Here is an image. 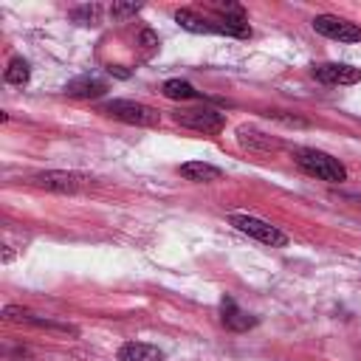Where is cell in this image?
<instances>
[{
    "mask_svg": "<svg viewBox=\"0 0 361 361\" xmlns=\"http://www.w3.org/2000/svg\"><path fill=\"white\" fill-rule=\"evenodd\" d=\"M107 90V82L99 79V76H76L65 85V93L68 96H76V99H96Z\"/></svg>",
    "mask_w": 361,
    "mask_h": 361,
    "instance_id": "obj_8",
    "label": "cell"
},
{
    "mask_svg": "<svg viewBox=\"0 0 361 361\" xmlns=\"http://www.w3.org/2000/svg\"><path fill=\"white\" fill-rule=\"evenodd\" d=\"M178 172L186 178V180H195V183H212V180H220L223 178V169L214 166V164H203V161H186L178 166Z\"/></svg>",
    "mask_w": 361,
    "mask_h": 361,
    "instance_id": "obj_10",
    "label": "cell"
},
{
    "mask_svg": "<svg viewBox=\"0 0 361 361\" xmlns=\"http://www.w3.org/2000/svg\"><path fill=\"white\" fill-rule=\"evenodd\" d=\"M34 186H42V189H51V192H82L93 183L90 175H82V172H65V169H51V172H37L31 178Z\"/></svg>",
    "mask_w": 361,
    "mask_h": 361,
    "instance_id": "obj_5",
    "label": "cell"
},
{
    "mask_svg": "<svg viewBox=\"0 0 361 361\" xmlns=\"http://www.w3.org/2000/svg\"><path fill=\"white\" fill-rule=\"evenodd\" d=\"M237 133H240V141H243V144H251V147H262V149H271V147H276V141H271V138H262V133H257V130L240 127Z\"/></svg>",
    "mask_w": 361,
    "mask_h": 361,
    "instance_id": "obj_15",
    "label": "cell"
},
{
    "mask_svg": "<svg viewBox=\"0 0 361 361\" xmlns=\"http://www.w3.org/2000/svg\"><path fill=\"white\" fill-rule=\"evenodd\" d=\"M296 164L302 172H307L310 178H319V180H327V183H341L347 180V169L338 158L322 152V149H296Z\"/></svg>",
    "mask_w": 361,
    "mask_h": 361,
    "instance_id": "obj_1",
    "label": "cell"
},
{
    "mask_svg": "<svg viewBox=\"0 0 361 361\" xmlns=\"http://www.w3.org/2000/svg\"><path fill=\"white\" fill-rule=\"evenodd\" d=\"M138 11H141L138 3H116V6L110 8L113 17H130V14H138Z\"/></svg>",
    "mask_w": 361,
    "mask_h": 361,
    "instance_id": "obj_16",
    "label": "cell"
},
{
    "mask_svg": "<svg viewBox=\"0 0 361 361\" xmlns=\"http://www.w3.org/2000/svg\"><path fill=\"white\" fill-rule=\"evenodd\" d=\"M313 76L324 85H355L361 82V68H353L344 62H322V65H313Z\"/></svg>",
    "mask_w": 361,
    "mask_h": 361,
    "instance_id": "obj_7",
    "label": "cell"
},
{
    "mask_svg": "<svg viewBox=\"0 0 361 361\" xmlns=\"http://www.w3.org/2000/svg\"><path fill=\"white\" fill-rule=\"evenodd\" d=\"M172 118L186 127V130H195V133H203V135H214L226 127V116L212 110V107H189V110H175Z\"/></svg>",
    "mask_w": 361,
    "mask_h": 361,
    "instance_id": "obj_3",
    "label": "cell"
},
{
    "mask_svg": "<svg viewBox=\"0 0 361 361\" xmlns=\"http://www.w3.org/2000/svg\"><path fill=\"white\" fill-rule=\"evenodd\" d=\"M175 23L186 31H195V34H209V17H200L197 11L192 8H180L175 11Z\"/></svg>",
    "mask_w": 361,
    "mask_h": 361,
    "instance_id": "obj_12",
    "label": "cell"
},
{
    "mask_svg": "<svg viewBox=\"0 0 361 361\" xmlns=\"http://www.w3.org/2000/svg\"><path fill=\"white\" fill-rule=\"evenodd\" d=\"M228 220H231V226H237L243 234H248V237H254V240H259V243H265V245H271V248L288 245V234L279 231L276 226H271L268 220H259V217H254V214H231Z\"/></svg>",
    "mask_w": 361,
    "mask_h": 361,
    "instance_id": "obj_4",
    "label": "cell"
},
{
    "mask_svg": "<svg viewBox=\"0 0 361 361\" xmlns=\"http://www.w3.org/2000/svg\"><path fill=\"white\" fill-rule=\"evenodd\" d=\"M141 39H144L147 45H158V39H155V37H152L149 31H144V34H141Z\"/></svg>",
    "mask_w": 361,
    "mask_h": 361,
    "instance_id": "obj_18",
    "label": "cell"
},
{
    "mask_svg": "<svg viewBox=\"0 0 361 361\" xmlns=\"http://www.w3.org/2000/svg\"><path fill=\"white\" fill-rule=\"evenodd\" d=\"M313 31L322 34V37L338 39V42H361V25H355L344 17H336V14L313 17Z\"/></svg>",
    "mask_w": 361,
    "mask_h": 361,
    "instance_id": "obj_6",
    "label": "cell"
},
{
    "mask_svg": "<svg viewBox=\"0 0 361 361\" xmlns=\"http://www.w3.org/2000/svg\"><path fill=\"white\" fill-rule=\"evenodd\" d=\"M161 93H164L166 99H197V90H195L189 82H183V79H169V82H164Z\"/></svg>",
    "mask_w": 361,
    "mask_h": 361,
    "instance_id": "obj_13",
    "label": "cell"
},
{
    "mask_svg": "<svg viewBox=\"0 0 361 361\" xmlns=\"http://www.w3.org/2000/svg\"><path fill=\"white\" fill-rule=\"evenodd\" d=\"M118 361H164V353L144 341H127L118 347Z\"/></svg>",
    "mask_w": 361,
    "mask_h": 361,
    "instance_id": "obj_11",
    "label": "cell"
},
{
    "mask_svg": "<svg viewBox=\"0 0 361 361\" xmlns=\"http://www.w3.org/2000/svg\"><path fill=\"white\" fill-rule=\"evenodd\" d=\"M3 76H6V82H8V85H25V82L31 79V68H28V62H25V59H11Z\"/></svg>",
    "mask_w": 361,
    "mask_h": 361,
    "instance_id": "obj_14",
    "label": "cell"
},
{
    "mask_svg": "<svg viewBox=\"0 0 361 361\" xmlns=\"http://www.w3.org/2000/svg\"><path fill=\"white\" fill-rule=\"evenodd\" d=\"M73 17H76L79 23H85V25H87V23H96V17H99V8H96V6H93V8L87 6V8H79V11H73Z\"/></svg>",
    "mask_w": 361,
    "mask_h": 361,
    "instance_id": "obj_17",
    "label": "cell"
},
{
    "mask_svg": "<svg viewBox=\"0 0 361 361\" xmlns=\"http://www.w3.org/2000/svg\"><path fill=\"white\" fill-rule=\"evenodd\" d=\"M220 319H223V324L228 327V330H234V333H243V330H248V327H254L257 324V319L251 316V313H245V310H240L237 305H234V299H223L220 302Z\"/></svg>",
    "mask_w": 361,
    "mask_h": 361,
    "instance_id": "obj_9",
    "label": "cell"
},
{
    "mask_svg": "<svg viewBox=\"0 0 361 361\" xmlns=\"http://www.w3.org/2000/svg\"><path fill=\"white\" fill-rule=\"evenodd\" d=\"M99 113L118 118L124 124H135V127H158L161 124V113L155 107L133 102V99H110V102L99 104Z\"/></svg>",
    "mask_w": 361,
    "mask_h": 361,
    "instance_id": "obj_2",
    "label": "cell"
}]
</instances>
